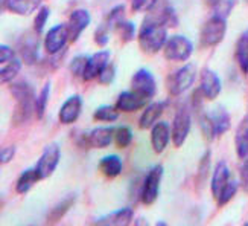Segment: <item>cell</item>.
Instances as JSON below:
<instances>
[{
  "label": "cell",
  "mask_w": 248,
  "mask_h": 226,
  "mask_svg": "<svg viewBox=\"0 0 248 226\" xmlns=\"http://www.w3.org/2000/svg\"><path fill=\"white\" fill-rule=\"evenodd\" d=\"M234 5H236V0H221V3L217 8H215V13L221 14L224 17H229L230 11H232V8Z\"/></svg>",
  "instance_id": "7bdbcfd3"
},
{
  "label": "cell",
  "mask_w": 248,
  "mask_h": 226,
  "mask_svg": "<svg viewBox=\"0 0 248 226\" xmlns=\"http://www.w3.org/2000/svg\"><path fill=\"white\" fill-rule=\"evenodd\" d=\"M193 52L192 41L183 35H174L168 38L163 48V55L169 61H187Z\"/></svg>",
  "instance_id": "9c48e42d"
},
{
  "label": "cell",
  "mask_w": 248,
  "mask_h": 226,
  "mask_svg": "<svg viewBox=\"0 0 248 226\" xmlns=\"http://www.w3.org/2000/svg\"><path fill=\"white\" fill-rule=\"evenodd\" d=\"M75 202H77V194H69L62 200H60L47 214V223H58L70 211V208L75 205Z\"/></svg>",
  "instance_id": "83f0119b"
},
{
  "label": "cell",
  "mask_w": 248,
  "mask_h": 226,
  "mask_svg": "<svg viewBox=\"0 0 248 226\" xmlns=\"http://www.w3.org/2000/svg\"><path fill=\"white\" fill-rule=\"evenodd\" d=\"M192 127V113L190 109L186 105L180 107L174 116V122H172L170 132H172V142L174 147L180 148L183 144L186 142V139L190 133Z\"/></svg>",
  "instance_id": "52a82bcc"
},
{
  "label": "cell",
  "mask_w": 248,
  "mask_h": 226,
  "mask_svg": "<svg viewBox=\"0 0 248 226\" xmlns=\"http://www.w3.org/2000/svg\"><path fill=\"white\" fill-rule=\"evenodd\" d=\"M114 77H116V68H114L113 63H108L104 68V70L101 72L99 77H98V81L102 86H108V84H111L114 81Z\"/></svg>",
  "instance_id": "ab89813d"
},
{
  "label": "cell",
  "mask_w": 248,
  "mask_h": 226,
  "mask_svg": "<svg viewBox=\"0 0 248 226\" xmlns=\"http://www.w3.org/2000/svg\"><path fill=\"white\" fill-rule=\"evenodd\" d=\"M201 93L204 95V100H215L218 98L221 89H222V83L219 77L215 73L212 69H202L201 77H200V87Z\"/></svg>",
  "instance_id": "4fadbf2b"
},
{
  "label": "cell",
  "mask_w": 248,
  "mask_h": 226,
  "mask_svg": "<svg viewBox=\"0 0 248 226\" xmlns=\"http://www.w3.org/2000/svg\"><path fill=\"white\" fill-rule=\"evenodd\" d=\"M90 21H92L90 13L87 9H82V8L75 9L73 13L69 16L67 29H69V37H70L72 43H75L81 37L82 32L90 25Z\"/></svg>",
  "instance_id": "5bb4252c"
},
{
  "label": "cell",
  "mask_w": 248,
  "mask_h": 226,
  "mask_svg": "<svg viewBox=\"0 0 248 226\" xmlns=\"http://www.w3.org/2000/svg\"><path fill=\"white\" fill-rule=\"evenodd\" d=\"M38 35L40 34H37L34 31V34L29 32V34L23 35V38L20 40V55L28 64H34L38 61Z\"/></svg>",
  "instance_id": "44dd1931"
},
{
  "label": "cell",
  "mask_w": 248,
  "mask_h": 226,
  "mask_svg": "<svg viewBox=\"0 0 248 226\" xmlns=\"http://www.w3.org/2000/svg\"><path fill=\"white\" fill-rule=\"evenodd\" d=\"M165 107H166V101H155V103L148 104L139 120V127L142 128V130L153 128L158 122V118L161 116V113L165 112Z\"/></svg>",
  "instance_id": "ffe728a7"
},
{
  "label": "cell",
  "mask_w": 248,
  "mask_h": 226,
  "mask_svg": "<svg viewBox=\"0 0 248 226\" xmlns=\"http://www.w3.org/2000/svg\"><path fill=\"white\" fill-rule=\"evenodd\" d=\"M234 58L241 72L244 75H248V29L244 31L239 35L238 41H236V49H234Z\"/></svg>",
  "instance_id": "4316f807"
},
{
  "label": "cell",
  "mask_w": 248,
  "mask_h": 226,
  "mask_svg": "<svg viewBox=\"0 0 248 226\" xmlns=\"http://www.w3.org/2000/svg\"><path fill=\"white\" fill-rule=\"evenodd\" d=\"M212 152L207 150L206 153L202 155L200 164H198V173H197V187L202 188V185L206 184L209 176H210V164H212Z\"/></svg>",
  "instance_id": "4dcf8cb0"
},
{
  "label": "cell",
  "mask_w": 248,
  "mask_h": 226,
  "mask_svg": "<svg viewBox=\"0 0 248 226\" xmlns=\"http://www.w3.org/2000/svg\"><path fill=\"white\" fill-rule=\"evenodd\" d=\"M93 120L99 122H114L119 120V110L116 109V105H101L94 110Z\"/></svg>",
  "instance_id": "1f68e13d"
},
{
  "label": "cell",
  "mask_w": 248,
  "mask_h": 226,
  "mask_svg": "<svg viewBox=\"0 0 248 226\" xmlns=\"http://www.w3.org/2000/svg\"><path fill=\"white\" fill-rule=\"evenodd\" d=\"M110 57H111L110 51H99V52L93 53L92 57H89L87 69H85L82 80L84 81H93L94 78H98L101 75V72L104 70V68L110 63Z\"/></svg>",
  "instance_id": "e0dca14e"
},
{
  "label": "cell",
  "mask_w": 248,
  "mask_h": 226,
  "mask_svg": "<svg viewBox=\"0 0 248 226\" xmlns=\"http://www.w3.org/2000/svg\"><path fill=\"white\" fill-rule=\"evenodd\" d=\"M82 112V100L79 95H73L69 100L64 101L61 105L60 113H58V120L64 125H70L73 122H77Z\"/></svg>",
  "instance_id": "2e32d148"
},
{
  "label": "cell",
  "mask_w": 248,
  "mask_h": 226,
  "mask_svg": "<svg viewBox=\"0 0 248 226\" xmlns=\"http://www.w3.org/2000/svg\"><path fill=\"white\" fill-rule=\"evenodd\" d=\"M60 159H61V150H60L58 144L53 142V144H49L45 147V150H43V153L35 165L41 180L50 177L53 173H55V170L60 164Z\"/></svg>",
  "instance_id": "30bf717a"
},
{
  "label": "cell",
  "mask_w": 248,
  "mask_h": 226,
  "mask_svg": "<svg viewBox=\"0 0 248 226\" xmlns=\"http://www.w3.org/2000/svg\"><path fill=\"white\" fill-rule=\"evenodd\" d=\"M67 41H70L67 25H57L47 31L43 45H45L47 53L55 55V53L61 52L62 49H66Z\"/></svg>",
  "instance_id": "7c38bea8"
},
{
  "label": "cell",
  "mask_w": 248,
  "mask_h": 226,
  "mask_svg": "<svg viewBox=\"0 0 248 226\" xmlns=\"http://www.w3.org/2000/svg\"><path fill=\"white\" fill-rule=\"evenodd\" d=\"M124 20H125V6L117 5L110 11L108 14H107V17L101 23V26H104L107 31H113L119 26V23H122Z\"/></svg>",
  "instance_id": "f546056e"
},
{
  "label": "cell",
  "mask_w": 248,
  "mask_h": 226,
  "mask_svg": "<svg viewBox=\"0 0 248 226\" xmlns=\"http://www.w3.org/2000/svg\"><path fill=\"white\" fill-rule=\"evenodd\" d=\"M11 93L14 95V98L17 101L16 112H14V122L21 124L29 121L32 113L35 112L37 96L34 93V89L31 87V84L25 81H18L11 86Z\"/></svg>",
  "instance_id": "7a4b0ae2"
},
{
  "label": "cell",
  "mask_w": 248,
  "mask_h": 226,
  "mask_svg": "<svg viewBox=\"0 0 248 226\" xmlns=\"http://www.w3.org/2000/svg\"><path fill=\"white\" fill-rule=\"evenodd\" d=\"M200 124L207 139H213L225 135L230 130L232 120L229 112L224 107H217L210 113H204L200 116Z\"/></svg>",
  "instance_id": "3957f363"
},
{
  "label": "cell",
  "mask_w": 248,
  "mask_h": 226,
  "mask_svg": "<svg viewBox=\"0 0 248 226\" xmlns=\"http://www.w3.org/2000/svg\"><path fill=\"white\" fill-rule=\"evenodd\" d=\"M50 83L47 81L45 86H43V89L40 90V95L37 96V101H35V115L38 120H41L43 116L46 113V107H47V103H49V96H50Z\"/></svg>",
  "instance_id": "836d02e7"
},
{
  "label": "cell",
  "mask_w": 248,
  "mask_h": 226,
  "mask_svg": "<svg viewBox=\"0 0 248 226\" xmlns=\"http://www.w3.org/2000/svg\"><path fill=\"white\" fill-rule=\"evenodd\" d=\"M158 0H133L131 9L133 13H149L151 9H154Z\"/></svg>",
  "instance_id": "f35d334b"
},
{
  "label": "cell",
  "mask_w": 248,
  "mask_h": 226,
  "mask_svg": "<svg viewBox=\"0 0 248 226\" xmlns=\"http://www.w3.org/2000/svg\"><path fill=\"white\" fill-rule=\"evenodd\" d=\"M148 103H149V100L143 98V96H140L134 90H125V92H122L119 96H117L116 109L119 112L133 113L136 110L145 109V107L148 105Z\"/></svg>",
  "instance_id": "9a60e30c"
},
{
  "label": "cell",
  "mask_w": 248,
  "mask_h": 226,
  "mask_svg": "<svg viewBox=\"0 0 248 226\" xmlns=\"http://www.w3.org/2000/svg\"><path fill=\"white\" fill-rule=\"evenodd\" d=\"M21 70V61L17 58L13 48L8 45L0 46V81L9 84Z\"/></svg>",
  "instance_id": "8992f818"
},
{
  "label": "cell",
  "mask_w": 248,
  "mask_h": 226,
  "mask_svg": "<svg viewBox=\"0 0 248 226\" xmlns=\"http://www.w3.org/2000/svg\"><path fill=\"white\" fill-rule=\"evenodd\" d=\"M172 139V132L168 122H157L151 128V145L157 155H161L166 150L169 141Z\"/></svg>",
  "instance_id": "ac0fdd59"
},
{
  "label": "cell",
  "mask_w": 248,
  "mask_h": 226,
  "mask_svg": "<svg viewBox=\"0 0 248 226\" xmlns=\"http://www.w3.org/2000/svg\"><path fill=\"white\" fill-rule=\"evenodd\" d=\"M245 2H247V3H248V0H245Z\"/></svg>",
  "instance_id": "bcb514c9"
},
{
  "label": "cell",
  "mask_w": 248,
  "mask_h": 226,
  "mask_svg": "<svg viewBox=\"0 0 248 226\" xmlns=\"http://www.w3.org/2000/svg\"><path fill=\"white\" fill-rule=\"evenodd\" d=\"M227 32V17L213 13V16L202 25L200 43L202 48H215L224 40Z\"/></svg>",
  "instance_id": "277c9868"
},
{
  "label": "cell",
  "mask_w": 248,
  "mask_h": 226,
  "mask_svg": "<svg viewBox=\"0 0 248 226\" xmlns=\"http://www.w3.org/2000/svg\"><path fill=\"white\" fill-rule=\"evenodd\" d=\"M133 142V132L126 125L114 127V144L117 148H126Z\"/></svg>",
  "instance_id": "d6a6232c"
},
{
  "label": "cell",
  "mask_w": 248,
  "mask_h": 226,
  "mask_svg": "<svg viewBox=\"0 0 248 226\" xmlns=\"http://www.w3.org/2000/svg\"><path fill=\"white\" fill-rule=\"evenodd\" d=\"M99 171L108 179H114L117 177L121 173H122V168H124V164H122V159L116 155H108L105 156L99 160V165H98Z\"/></svg>",
  "instance_id": "d4e9b609"
},
{
  "label": "cell",
  "mask_w": 248,
  "mask_h": 226,
  "mask_svg": "<svg viewBox=\"0 0 248 226\" xmlns=\"http://www.w3.org/2000/svg\"><path fill=\"white\" fill-rule=\"evenodd\" d=\"M204 3H206L207 6H210V8H217L219 3H221V0H204Z\"/></svg>",
  "instance_id": "f6af8a7d"
},
{
  "label": "cell",
  "mask_w": 248,
  "mask_h": 226,
  "mask_svg": "<svg viewBox=\"0 0 248 226\" xmlns=\"http://www.w3.org/2000/svg\"><path fill=\"white\" fill-rule=\"evenodd\" d=\"M117 34L121 35V40L124 43H129L133 41L136 38V26L133 21H122V23H119V26L116 28Z\"/></svg>",
  "instance_id": "8d00e7d4"
},
{
  "label": "cell",
  "mask_w": 248,
  "mask_h": 226,
  "mask_svg": "<svg viewBox=\"0 0 248 226\" xmlns=\"http://www.w3.org/2000/svg\"><path fill=\"white\" fill-rule=\"evenodd\" d=\"M161 179H163V167L161 165H154L148 171L142 184V191H140V200H142L143 205L149 207L157 200Z\"/></svg>",
  "instance_id": "ba28073f"
},
{
  "label": "cell",
  "mask_w": 248,
  "mask_h": 226,
  "mask_svg": "<svg viewBox=\"0 0 248 226\" xmlns=\"http://www.w3.org/2000/svg\"><path fill=\"white\" fill-rule=\"evenodd\" d=\"M114 141V127H98L87 135V144L92 148H107Z\"/></svg>",
  "instance_id": "603a6c76"
},
{
  "label": "cell",
  "mask_w": 248,
  "mask_h": 226,
  "mask_svg": "<svg viewBox=\"0 0 248 226\" xmlns=\"http://www.w3.org/2000/svg\"><path fill=\"white\" fill-rule=\"evenodd\" d=\"M134 219V212L131 208H122L117 209L111 214L101 217L94 222V225H102V226H125L129 225Z\"/></svg>",
  "instance_id": "cb8c5ba5"
},
{
  "label": "cell",
  "mask_w": 248,
  "mask_h": 226,
  "mask_svg": "<svg viewBox=\"0 0 248 226\" xmlns=\"http://www.w3.org/2000/svg\"><path fill=\"white\" fill-rule=\"evenodd\" d=\"M41 8V0H2V9L17 16H29Z\"/></svg>",
  "instance_id": "d6986e66"
},
{
  "label": "cell",
  "mask_w": 248,
  "mask_h": 226,
  "mask_svg": "<svg viewBox=\"0 0 248 226\" xmlns=\"http://www.w3.org/2000/svg\"><path fill=\"white\" fill-rule=\"evenodd\" d=\"M241 185L248 192V156L245 159H242V165H241Z\"/></svg>",
  "instance_id": "ee69618b"
},
{
  "label": "cell",
  "mask_w": 248,
  "mask_h": 226,
  "mask_svg": "<svg viewBox=\"0 0 248 226\" xmlns=\"http://www.w3.org/2000/svg\"><path fill=\"white\" fill-rule=\"evenodd\" d=\"M16 152L17 148L14 145H8V147H3L2 152H0V164L5 165V164H9L13 157L16 156Z\"/></svg>",
  "instance_id": "b9f144b4"
},
{
  "label": "cell",
  "mask_w": 248,
  "mask_h": 226,
  "mask_svg": "<svg viewBox=\"0 0 248 226\" xmlns=\"http://www.w3.org/2000/svg\"><path fill=\"white\" fill-rule=\"evenodd\" d=\"M40 179V174L37 168H29V170H25L23 173H21L17 179V184H16V190L18 194H26V192H29L32 188H34V185L37 184Z\"/></svg>",
  "instance_id": "f1b7e54d"
},
{
  "label": "cell",
  "mask_w": 248,
  "mask_h": 226,
  "mask_svg": "<svg viewBox=\"0 0 248 226\" xmlns=\"http://www.w3.org/2000/svg\"><path fill=\"white\" fill-rule=\"evenodd\" d=\"M110 41V31H107L104 26H98V29L94 31V43L99 48L107 46V43Z\"/></svg>",
  "instance_id": "60d3db41"
},
{
  "label": "cell",
  "mask_w": 248,
  "mask_h": 226,
  "mask_svg": "<svg viewBox=\"0 0 248 226\" xmlns=\"http://www.w3.org/2000/svg\"><path fill=\"white\" fill-rule=\"evenodd\" d=\"M197 78V68L195 64H186L177 72H174L168 80V90L170 95L178 96L181 93H185L190 86L195 83Z\"/></svg>",
  "instance_id": "5b68a950"
},
{
  "label": "cell",
  "mask_w": 248,
  "mask_h": 226,
  "mask_svg": "<svg viewBox=\"0 0 248 226\" xmlns=\"http://www.w3.org/2000/svg\"><path fill=\"white\" fill-rule=\"evenodd\" d=\"M131 90L146 100L154 98L157 93V83L154 75L148 69H139L131 78Z\"/></svg>",
  "instance_id": "8fae6325"
},
{
  "label": "cell",
  "mask_w": 248,
  "mask_h": 226,
  "mask_svg": "<svg viewBox=\"0 0 248 226\" xmlns=\"http://www.w3.org/2000/svg\"><path fill=\"white\" fill-rule=\"evenodd\" d=\"M230 182V170H229V165L225 160H219L213 170V174H212V180H210V188H212V194L213 197L217 199L221 191L225 188Z\"/></svg>",
  "instance_id": "7402d4cb"
},
{
  "label": "cell",
  "mask_w": 248,
  "mask_h": 226,
  "mask_svg": "<svg viewBox=\"0 0 248 226\" xmlns=\"http://www.w3.org/2000/svg\"><path fill=\"white\" fill-rule=\"evenodd\" d=\"M139 46L145 53H157L165 48L168 41V25L157 11H149L137 34Z\"/></svg>",
  "instance_id": "6da1fadb"
},
{
  "label": "cell",
  "mask_w": 248,
  "mask_h": 226,
  "mask_svg": "<svg viewBox=\"0 0 248 226\" xmlns=\"http://www.w3.org/2000/svg\"><path fill=\"white\" fill-rule=\"evenodd\" d=\"M234 145L239 159H245L248 156V115L242 118V121L238 125V130L234 135Z\"/></svg>",
  "instance_id": "484cf974"
},
{
  "label": "cell",
  "mask_w": 248,
  "mask_h": 226,
  "mask_svg": "<svg viewBox=\"0 0 248 226\" xmlns=\"http://www.w3.org/2000/svg\"><path fill=\"white\" fill-rule=\"evenodd\" d=\"M239 190V184L236 180H230L227 185H225V188L221 191V194L217 197V203H218V207L222 208L224 205H227V203L236 196V192H238Z\"/></svg>",
  "instance_id": "e575fe53"
},
{
  "label": "cell",
  "mask_w": 248,
  "mask_h": 226,
  "mask_svg": "<svg viewBox=\"0 0 248 226\" xmlns=\"http://www.w3.org/2000/svg\"><path fill=\"white\" fill-rule=\"evenodd\" d=\"M87 63H89V57L87 55H78L75 57L72 61H70V72L73 77H78V78H82L84 73H85V69H87Z\"/></svg>",
  "instance_id": "d590c367"
},
{
  "label": "cell",
  "mask_w": 248,
  "mask_h": 226,
  "mask_svg": "<svg viewBox=\"0 0 248 226\" xmlns=\"http://www.w3.org/2000/svg\"><path fill=\"white\" fill-rule=\"evenodd\" d=\"M49 16H50V9L47 6H41L38 9V13L34 18V31L37 32V34H41L43 29H45Z\"/></svg>",
  "instance_id": "74e56055"
}]
</instances>
